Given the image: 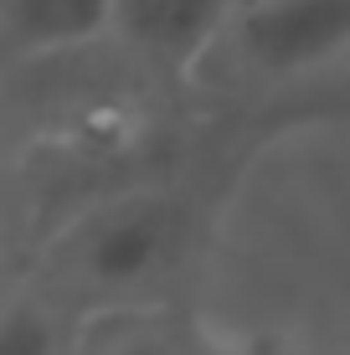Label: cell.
I'll return each mask as SVG.
<instances>
[{"mask_svg":"<svg viewBox=\"0 0 350 355\" xmlns=\"http://www.w3.org/2000/svg\"><path fill=\"white\" fill-rule=\"evenodd\" d=\"M201 350H207V340H196L165 304L93 314V320H78V335H72V355H201Z\"/></svg>","mask_w":350,"mask_h":355,"instance_id":"cell-5","label":"cell"},{"mask_svg":"<svg viewBox=\"0 0 350 355\" xmlns=\"http://www.w3.org/2000/svg\"><path fill=\"white\" fill-rule=\"evenodd\" d=\"M196 206L180 186H119L62 216L31 273L67 304L72 320L165 304V288L191 258Z\"/></svg>","mask_w":350,"mask_h":355,"instance_id":"cell-1","label":"cell"},{"mask_svg":"<svg viewBox=\"0 0 350 355\" xmlns=\"http://www.w3.org/2000/svg\"><path fill=\"white\" fill-rule=\"evenodd\" d=\"M201 355H232V350H216V345H207V350H201Z\"/></svg>","mask_w":350,"mask_h":355,"instance_id":"cell-9","label":"cell"},{"mask_svg":"<svg viewBox=\"0 0 350 355\" xmlns=\"http://www.w3.org/2000/svg\"><path fill=\"white\" fill-rule=\"evenodd\" d=\"M78 320L36 273L0 288V355H72Z\"/></svg>","mask_w":350,"mask_h":355,"instance_id":"cell-6","label":"cell"},{"mask_svg":"<svg viewBox=\"0 0 350 355\" xmlns=\"http://www.w3.org/2000/svg\"><path fill=\"white\" fill-rule=\"evenodd\" d=\"M0 248H6V216H0Z\"/></svg>","mask_w":350,"mask_h":355,"instance_id":"cell-10","label":"cell"},{"mask_svg":"<svg viewBox=\"0 0 350 355\" xmlns=\"http://www.w3.org/2000/svg\"><path fill=\"white\" fill-rule=\"evenodd\" d=\"M268 129H350V57L263 103Z\"/></svg>","mask_w":350,"mask_h":355,"instance_id":"cell-7","label":"cell"},{"mask_svg":"<svg viewBox=\"0 0 350 355\" xmlns=\"http://www.w3.org/2000/svg\"><path fill=\"white\" fill-rule=\"evenodd\" d=\"M350 57V0H237L227 31L216 36L207 72H227L243 88L279 98L315 72Z\"/></svg>","mask_w":350,"mask_h":355,"instance_id":"cell-2","label":"cell"},{"mask_svg":"<svg viewBox=\"0 0 350 355\" xmlns=\"http://www.w3.org/2000/svg\"><path fill=\"white\" fill-rule=\"evenodd\" d=\"M237 0H108V46L134 57L155 78L196 83Z\"/></svg>","mask_w":350,"mask_h":355,"instance_id":"cell-3","label":"cell"},{"mask_svg":"<svg viewBox=\"0 0 350 355\" xmlns=\"http://www.w3.org/2000/svg\"><path fill=\"white\" fill-rule=\"evenodd\" d=\"M108 0H0V62L36 67L103 46Z\"/></svg>","mask_w":350,"mask_h":355,"instance_id":"cell-4","label":"cell"},{"mask_svg":"<svg viewBox=\"0 0 350 355\" xmlns=\"http://www.w3.org/2000/svg\"><path fill=\"white\" fill-rule=\"evenodd\" d=\"M6 134H10V103H6V88H0V144H6Z\"/></svg>","mask_w":350,"mask_h":355,"instance_id":"cell-8","label":"cell"}]
</instances>
